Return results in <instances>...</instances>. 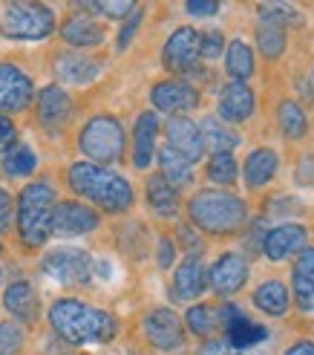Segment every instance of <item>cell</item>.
Listing matches in <instances>:
<instances>
[{
    "label": "cell",
    "mask_w": 314,
    "mask_h": 355,
    "mask_svg": "<svg viewBox=\"0 0 314 355\" xmlns=\"http://www.w3.org/2000/svg\"><path fill=\"white\" fill-rule=\"evenodd\" d=\"M49 324L66 344H107L116 335V321L113 315L104 309L86 306L81 300H58L49 309Z\"/></svg>",
    "instance_id": "obj_1"
},
{
    "label": "cell",
    "mask_w": 314,
    "mask_h": 355,
    "mask_svg": "<svg viewBox=\"0 0 314 355\" xmlns=\"http://www.w3.org/2000/svg\"><path fill=\"white\" fill-rule=\"evenodd\" d=\"M69 185L75 193L93 200L104 211H127L133 205V188L124 176H118L107 168H98L93 162H78L69 168Z\"/></svg>",
    "instance_id": "obj_2"
},
{
    "label": "cell",
    "mask_w": 314,
    "mask_h": 355,
    "mask_svg": "<svg viewBox=\"0 0 314 355\" xmlns=\"http://www.w3.org/2000/svg\"><path fill=\"white\" fill-rule=\"evenodd\" d=\"M55 191L46 182H29L17 197V232L26 245H44L52 234V214H55Z\"/></svg>",
    "instance_id": "obj_3"
},
{
    "label": "cell",
    "mask_w": 314,
    "mask_h": 355,
    "mask_svg": "<svg viewBox=\"0 0 314 355\" xmlns=\"http://www.w3.org/2000/svg\"><path fill=\"white\" fill-rule=\"evenodd\" d=\"M190 220H194L202 232L228 234L246 223V202L225 191H199L196 197L190 200Z\"/></svg>",
    "instance_id": "obj_4"
},
{
    "label": "cell",
    "mask_w": 314,
    "mask_h": 355,
    "mask_svg": "<svg viewBox=\"0 0 314 355\" xmlns=\"http://www.w3.org/2000/svg\"><path fill=\"white\" fill-rule=\"evenodd\" d=\"M55 29V17L41 3H12L0 17V35L12 41H41Z\"/></svg>",
    "instance_id": "obj_5"
},
{
    "label": "cell",
    "mask_w": 314,
    "mask_h": 355,
    "mask_svg": "<svg viewBox=\"0 0 314 355\" xmlns=\"http://www.w3.org/2000/svg\"><path fill=\"white\" fill-rule=\"evenodd\" d=\"M81 150L101 165L118 162L124 153V130L113 116H95L81 130Z\"/></svg>",
    "instance_id": "obj_6"
},
{
    "label": "cell",
    "mask_w": 314,
    "mask_h": 355,
    "mask_svg": "<svg viewBox=\"0 0 314 355\" xmlns=\"http://www.w3.org/2000/svg\"><path fill=\"white\" fill-rule=\"evenodd\" d=\"M44 275L58 283H86L93 275V257L84 248H55L44 257Z\"/></svg>",
    "instance_id": "obj_7"
},
{
    "label": "cell",
    "mask_w": 314,
    "mask_h": 355,
    "mask_svg": "<svg viewBox=\"0 0 314 355\" xmlns=\"http://www.w3.org/2000/svg\"><path fill=\"white\" fill-rule=\"evenodd\" d=\"M145 335L156 349H165V352L179 349L185 344L182 321L176 318V312H170V309H153L145 318Z\"/></svg>",
    "instance_id": "obj_8"
},
{
    "label": "cell",
    "mask_w": 314,
    "mask_h": 355,
    "mask_svg": "<svg viewBox=\"0 0 314 355\" xmlns=\"http://www.w3.org/2000/svg\"><path fill=\"white\" fill-rule=\"evenodd\" d=\"M196 58H199V32H194L190 26L173 32L162 49V61L170 73H185V69L196 64Z\"/></svg>",
    "instance_id": "obj_9"
},
{
    "label": "cell",
    "mask_w": 314,
    "mask_h": 355,
    "mask_svg": "<svg viewBox=\"0 0 314 355\" xmlns=\"http://www.w3.org/2000/svg\"><path fill=\"white\" fill-rule=\"evenodd\" d=\"M32 101V81L12 64H0V113H17Z\"/></svg>",
    "instance_id": "obj_10"
},
{
    "label": "cell",
    "mask_w": 314,
    "mask_h": 355,
    "mask_svg": "<svg viewBox=\"0 0 314 355\" xmlns=\"http://www.w3.org/2000/svg\"><path fill=\"white\" fill-rule=\"evenodd\" d=\"M93 228H98V214L86 205L78 202H58L55 214H52V232L61 237H78L90 234Z\"/></svg>",
    "instance_id": "obj_11"
},
{
    "label": "cell",
    "mask_w": 314,
    "mask_h": 355,
    "mask_svg": "<svg viewBox=\"0 0 314 355\" xmlns=\"http://www.w3.org/2000/svg\"><path fill=\"white\" fill-rule=\"evenodd\" d=\"M167 148L173 153H179L187 165H194L196 159H202V150H205L199 128L185 116H173L167 121Z\"/></svg>",
    "instance_id": "obj_12"
},
{
    "label": "cell",
    "mask_w": 314,
    "mask_h": 355,
    "mask_svg": "<svg viewBox=\"0 0 314 355\" xmlns=\"http://www.w3.org/2000/svg\"><path fill=\"white\" fill-rule=\"evenodd\" d=\"M286 6H263V24L257 29V44L266 58H277L286 46Z\"/></svg>",
    "instance_id": "obj_13"
},
{
    "label": "cell",
    "mask_w": 314,
    "mask_h": 355,
    "mask_svg": "<svg viewBox=\"0 0 314 355\" xmlns=\"http://www.w3.org/2000/svg\"><path fill=\"white\" fill-rule=\"evenodd\" d=\"M153 104L162 113H185L199 104V93L182 81H162L153 87Z\"/></svg>",
    "instance_id": "obj_14"
},
{
    "label": "cell",
    "mask_w": 314,
    "mask_h": 355,
    "mask_svg": "<svg viewBox=\"0 0 314 355\" xmlns=\"http://www.w3.org/2000/svg\"><path fill=\"white\" fill-rule=\"evenodd\" d=\"M38 116L49 130H58L73 116V98L61 87H44L38 93Z\"/></svg>",
    "instance_id": "obj_15"
},
{
    "label": "cell",
    "mask_w": 314,
    "mask_h": 355,
    "mask_svg": "<svg viewBox=\"0 0 314 355\" xmlns=\"http://www.w3.org/2000/svg\"><path fill=\"white\" fill-rule=\"evenodd\" d=\"M248 280V263L239 254H225L214 263L211 269V286L219 295H234L242 289V283Z\"/></svg>",
    "instance_id": "obj_16"
},
{
    "label": "cell",
    "mask_w": 314,
    "mask_h": 355,
    "mask_svg": "<svg viewBox=\"0 0 314 355\" xmlns=\"http://www.w3.org/2000/svg\"><path fill=\"white\" fill-rule=\"evenodd\" d=\"M303 248H306V228L294 225V223L274 228V232L266 237V254L271 260H286L288 254H297Z\"/></svg>",
    "instance_id": "obj_17"
},
{
    "label": "cell",
    "mask_w": 314,
    "mask_h": 355,
    "mask_svg": "<svg viewBox=\"0 0 314 355\" xmlns=\"http://www.w3.org/2000/svg\"><path fill=\"white\" fill-rule=\"evenodd\" d=\"M254 113V93L246 84H228L219 96V119L225 121H246Z\"/></svg>",
    "instance_id": "obj_18"
},
{
    "label": "cell",
    "mask_w": 314,
    "mask_h": 355,
    "mask_svg": "<svg viewBox=\"0 0 314 355\" xmlns=\"http://www.w3.org/2000/svg\"><path fill=\"white\" fill-rule=\"evenodd\" d=\"M294 297L303 312H314V248H303L294 263Z\"/></svg>",
    "instance_id": "obj_19"
},
{
    "label": "cell",
    "mask_w": 314,
    "mask_h": 355,
    "mask_svg": "<svg viewBox=\"0 0 314 355\" xmlns=\"http://www.w3.org/2000/svg\"><path fill=\"white\" fill-rule=\"evenodd\" d=\"M101 73V64L84 55H73V52H64L55 61V76L66 84H90L95 81Z\"/></svg>",
    "instance_id": "obj_20"
},
{
    "label": "cell",
    "mask_w": 314,
    "mask_h": 355,
    "mask_svg": "<svg viewBox=\"0 0 314 355\" xmlns=\"http://www.w3.org/2000/svg\"><path fill=\"white\" fill-rule=\"evenodd\" d=\"M156 133H159V119L156 113H142L136 121V148H133V165L142 171L150 165L153 150H156Z\"/></svg>",
    "instance_id": "obj_21"
},
{
    "label": "cell",
    "mask_w": 314,
    "mask_h": 355,
    "mask_svg": "<svg viewBox=\"0 0 314 355\" xmlns=\"http://www.w3.org/2000/svg\"><path fill=\"white\" fill-rule=\"evenodd\" d=\"M202 289H205L202 263H199V257H187L176 269V275H173V295L179 300H194L202 295Z\"/></svg>",
    "instance_id": "obj_22"
},
{
    "label": "cell",
    "mask_w": 314,
    "mask_h": 355,
    "mask_svg": "<svg viewBox=\"0 0 314 355\" xmlns=\"http://www.w3.org/2000/svg\"><path fill=\"white\" fill-rule=\"evenodd\" d=\"M61 35H64L66 44H73L78 49H90V46H98L104 41V29L93 21V17H84V15L69 17L61 29Z\"/></svg>",
    "instance_id": "obj_23"
},
{
    "label": "cell",
    "mask_w": 314,
    "mask_h": 355,
    "mask_svg": "<svg viewBox=\"0 0 314 355\" xmlns=\"http://www.w3.org/2000/svg\"><path fill=\"white\" fill-rule=\"evenodd\" d=\"M3 304L15 318H21V321H26V324L38 321V297H35V289L29 283H12L6 289Z\"/></svg>",
    "instance_id": "obj_24"
},
{
    "label": "cell",
    "mask_w": 314,
    "mask_h": 355,
    "mask_svg": "<svg viewBox=\"0 0 314 355\" xmlns=\"http://www.w3.org/2000/svg\"><path fill=\"white\" fill-rule=\"evenodd\" d=\"M147 205L159 217H173L179 211L176 188H170L162 176H150V180H147Z\"/></svg>",
    "instance_id": "obj_25"
},
{
    "label": "cell",
    "mask_w": 314,
    "mask_h": 355,
    "mask_svg": "<svg viewBox=\"0 0 314 355\" xmlns=\"http://www.w3.org/2000/svg\"><path fill=\"white\" fill-rule=\"evenodd\" d=\"M274 173H277V153H274V150L259 148V150H254V153L246 159V182H248L251 188H259V185L271 182Z\"/></svg>",
    "instance_id": "obj_26"
},
{
    "label": "cell",
    "mask_w": 314,
    "mask_h": 355,
    "mask_svg": "<svg viewBox=\"0 0 314 355\" xmlns=\"http://www.w3.org/2000/svg\"><path fill=\"white\" fill-rule=\"evenodd\" d=\"M199 133H202V145H207L214 153H228V150H234V148L239 145L237 133L228 130V128H222L216 119H205L202 128H199Z\"/></svg>",
    "instance_id": "obj_27"
},
{
    "label": "cell",
    "mask_w": 314,
    "mask_h": 355,
    "mask_svg": "<svg viewBox=\"0 0 314 355\" xmlns=\"http://www.w3.org/2000/svg\"><path fill=\"white\" fill-rule=\"evenodd\" d=\"M254 304L263 309L266 315H283L288 309V292H286L283 283L268 280V283H263V286L254 292Z\"/></svg>",
    "instance_id": "obj_28"
},
{
    "label": "cell",
    "mask_w": 314,
    "mask_h": 355,
    "mask_svg": "<svg viewBox=\"0 0 314 355\" xmlns=\"http://www.w3.org/2000/svg\"><path fill=\"white\" fill-rule=\"evenodd\" d=\"M159 165H162V180L170 185V188H182L187 185L194 176H190V165L179 153H173L170 148H162L159 153Z\"/></svg>",
    "instance_id": "obj_29"
},
{
    "label": "cell",
    "mask_w": 314,
    "mask_h": 355,
    "mask_svg": "<svg viewBox=\"0 0 314 355\" xmlns=\"http://www.w3.org/2000/svg\"><path fill=\"white\" fill-rule=\"evenodd\" d=\"M266 338V327H259L254 321H248L246 315H239L237 321L228 324V344L231 347H239V349H246V347H254Z\"/></svg>",
    "instance_id": "obj_30"
},
{
    "label": "cell",
    "mask_w": 314,
    "mask_h": 355,
    "mask_svg": "<svg viewBox=\"0 0 314 355\" xmlns=\"http://www.w3.org/2000/svg\"><path fill=\"white\" fill-rule=\"evenodd\" d=\"M277 119H280V128L288 139H303L306 136V128H308V121H306V113L300 104H294V101H283L280 104V113H277Z\"/></svg>",
    "instance_id": "obj_31"
},
{
    "label": "cell",
    "mask_w": 314,
    "mask_h": 355,
    "mask_svg": "<svg viewBox=\"0 0 314 355\" xmlns=\"http://www.w3.org/2000/svg\"><path fill=\"white\" fill-rule=\"evenodd\" d=\"M228 73L239 84L254 73V55H251V49L242 41H231V46H228Z\"/></svg>",
    "instance_id": "obj_32"
},
{
    "label": "cell",
    "mask_w": 314,
    "mask_h": 355,
    "mask_svg": "<svg viewBox=\"0 0 314 355\" xmlns=\"http://www.w3.org/2000/svg\"><path fill=\"white\" fill-rule=\"evenodd\" d=\"M207 180L219 185H231L237 180V162L231 153H214V159L207 162Z\"/></svg>",
    "instance_id": "obj_33"
},
{
    "label": "cell",
    "mask_w": 314,
    "mask_h": 355,
    "mask_svg": "<svg viewBox=\"0 0 314 355\" xmlns=\"http://www.w3.org/2000/svg\"><path fill=\"white\" fill-rule=\"evenodd\" d=\"M35 165H38V159H35V153L29 148H15L3 159V168L12 176H29L35 171Z\"/></svg>",
    "instance_id": "obj_34"
},
{
    "label": "cell",
    "mask_w": 314,
    "mask_h": 355,
    "mask_svg": "<svg viewBox=\"0 0 314 355\" xmlns=\"http://www.w3.org/2000/svg\"><path fill=\"white\" fill-rule=\"evenodd\" d=\"M21 347H24V329L12 321H3L0 324V355H17Z\"/></svg>",
    "instance_id": "obj_35"
},
{
    "label": "cell",
    "mask_w": 314,
    "mask_h": 355,
    "mask_svg": "<svg viewBox=\"0 0 314 355\" xmlns=\"http://www.w3.org/2000/svg\"><path fill=\"white\" fill-rule=\"evenodd\" d=\"M214 327H216L214 312L207 309V306H194V309H187V329L194 332V335H207Z\"/></svg>",
    "instance_id": "obj_36"
},
{
    "label": "cell",
    "mask_w": 314,
    "mask_h": 355,
    "mask_svg": "<svg viewBox=\"0 0 314 355\" xmlns=\"http://www.w3.org/2000/svg\"><path fill=\"white\" fill-rule=\"evenodd\" d=\"M84 9H95L110 17H127L130 12H136V6L130 0H104V3H84Z\"/></svg>",
    "instance_id": "obj_37"
},
{
    "label": "cell",
    "mask_w": 314,
    "mask_h": 355,
    "mask_svg": "<svg viewBox=\"0 0 314 355\" xmlns=\"http://www.w3.org/2000/svg\"><path fill=\"white\" fill-rule=\"evenodd\" d=\"M222 49V35L219 32H205L199 35V55L202 58H216Z\"/></svg>",
    "instance_id": "obj_38"
},
{
    "label": "cell",
    "mask_w": 314,
    "mask_h": 355,
    "mask_svg": "<svg viewBox=\"0 0 314 355\" xmlns=\"http://www.w3.org/2000/svg\"><path fill=\"white\" fill-rule=\"evenodd\" d=\"M138 24H142V12H138V9H136V12L130 15V21H127V26H124V29H121V32H118V44H116L118 49H127V44L133 41V35H136Z\"/></svg>",
    "instance_id": "obj_39"
},
{
    "label": "cell",
    "mask_w": 314,
    "mask_h": 355,
    "mask_svg": "<svg viewBox=\"0 0 314 355\" xmlns=\"http://www.w3.org/2000/svg\"><path fill=\"white\" fill-rule=\"evenodd\" d=\"M187 15H196V17H211L219 12V3H214V0H190V3L185 6Z\"/></svg>",
    "instance_id": "obj_40"
},
{
    "label": "cell",
    "mask_w": 314,
    "mask_h": 355,
    "mask_svg": "<svg viewBox=\"0 0 314 355\" xmlns=\"http://www.w3.org/2000/svg\"><path fill=\"white\" fill-rule=\"evenodd\" d=\"M12 228V197L0 188V232H9Z\"/></svg>",
    "instance_id": "obj_41"
},
{
    "label": "cell",
    "mask_w": 314,
    "mask_h": 355,
    "mask_svg": "<svg viewBox=\"0 0 314 355\" xmlns=\"http://www.w3.org/2000/svg\"><path fill=\"white\" fill-rule=\"evenodd\" d=\"M15 124L9 121V119H3L0 116V150H6V148H12L15 145Z\"/></svg>",
    "instance_id": "obj_42"
},
{
    "label": "cell",
    "mask_w": 314,
    "mask_h": 355,
    "mask_svg": "<svg viewBox=\"0 0 314 355\" xmlns=\"http://www.w3.org/2000/svg\"><path fill=\"white\" fill-rule=\"evenodd\" d=\"M196 355H228V344L225 341H205Z\"/></svg>",
    "instance_id": "obj_43"
},
{
    "label": "cell",
    "mask_w": 314,
    "mask_h": 355,
    "mask_svg": "<svg viewBox=\"0 0 314 355\" xmlns=\"http://www.w3.org/2000/svg\"><path fill=\"white\" fill-rule=\"evenodd\" d=\"M159 263L165 266V269L173 263V243H170V240H162V243H159Z\"/></svg>",
    "instance_id": "obj_44"
},
{
    "label": "cell",
    "mask_w": 314,
    "mask_h": 355,
    "mask_svg": "<svg viewBox=\"0 0 314 355\" xmlns=\"http://www.w3.org/2000/svg\"><path fill=\"white\" fill-rule=\"evenodd\" d=\"M286 355H314V344L311 341H300V344H294Z\"/></svg>",
    "instance_id": "obj_45"
},
{
    "label": "cell",
    "mask_w": 314,
    "mask_h": 355,
    "mask_svg": "<svg viewBox=\"0 0 314 355\" xmlns=\"http://www.w3.org/2000/svg\"><path fill=\"white\" fill-rule=\"evenodd\" d=\"M311 93H314V69H311Z\"/></svg>",
    "instance_id": "obj_46"
}]
</instances>
